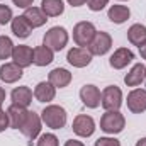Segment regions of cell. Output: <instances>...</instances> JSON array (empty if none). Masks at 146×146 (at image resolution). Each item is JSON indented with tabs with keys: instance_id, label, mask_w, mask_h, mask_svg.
Returning a JSON list of instances; mask_svg holds the SVG:
<instances>
[{
	"instance_id": "obj_3",
	"label": "cell",
	"mask_w": 146,
	"mask_h": 146,
	"mask_svg": "<svg viewBox=\"0 0 146 146\" xmlns=\"http://www.w3.org/2000/svg\"><path fill=\"white\" fill-rule=\"evenodd\" d=\"M68 41H70V34H68V31L63 26H53L42 36V44L48 46L49 49H53L54 53L65 49Z\"/></svg>"
},
{
	"instance_id": "obj_10",
	"label": "cell",
	"mask_w": 146,
	"mask_h": 146,
	"mask_svg": "<svg viewBox=\"0 0 146 146\" xmlns=\"http://www.w3.org/2000/svg\"><path fill=\"white\" fill-rule=\"evenodd\" d=\"M92 54L87 48H80V46H73L66 53V61L72 65L73 68H85L92 63Z\"/></svg>"
},
{
	"instance_id": "obj_31",
	"label": "cell",
	"mask_w": 146,
	"mask_h": 146,
	"mask_svg": "<svg viewBox=\"0 0 146 146\" xmlns=\"http://www.w3.org/2000/svg\"><path fill=\"white\" fill-rule=\"evenodd\" d=\"M10 126H9V115H7V110L2 109V106H0V133H3L5 129H9Z\"/></svg>"
},
{
	"instance_id": "obj_38",
	"label": "cell",
	"mask_w": 146,
	"mask_h": 146,
	"mask_svg": "<svg viewBox=\"0 0 146 146\" xmlns=\"http://www.w3.org/2000/svg\"><path fill=\"white\" fill-rule=\"evenodd\" d=\"M145 88H146V65H145Z\"/></svg>"
},
{
	"instance_id": "obj_32",
	"label": "cell",
	"mask_w": 146,
	"mask_h": 146,
	"mask_svg": "<svg viewBox=\"0 0 146 146\" xmlns=\"http://www.w3.org/2000/svg\"><path fill=\"white\" fill-rule=\"evenodd\" d=\"M12 3L15 5V7H19V9H29V7H33L34 5V0H12Z\"/></svg>"
},
{
	"instance_id": "obj_19",
	"label": "cell",
	"mask_w": 146,
	"mask_h": 146,
	"mask_svg": "<svg viewBox=\"0 0 146 146\" xmlns=\"http://www.w3.org/2000/svg\"><path fill=\"white\" fill-rule=\"evenodd\" d=\"M129 17H131V9L127 5L114 3L107 9V19L112 24H124Z\"/></svg>"
},
{
	"instance_id": "obj_13",
	"label": "cell",
	"mask_w": 146,
	"mask_h": 146,
	"mask_svg": "<svg viewBox=\"0 0 146 146\" xmlns=\"http://www.w3.org/2000/svg\"><path fill=\"white\" fill-rule=\"evenodd\" d=\"M134 60V53L129 48H117L109 58V65L114 70H124Z\"/></svg>"
},
{
	"instance_id": "obj_29",
	"label": "cell",
	"mask_w": 146,
	"mask_h": 146,
	"mask_svg": "<svg viewBox=\"0 0 146 146\" xmlns=\"http://www.w3.org/2000/svg\"><path fill=\"white\" fill-rule=\"evenodd\" d=\"M94 146H121V141L115 136H102L94 143Z\"/></svg>"
},
{
	"instance_id": "obj_28",
	"label": "cell",
	"mask_w": 146,
	"mask_h": 146,
	"mask_svg": "<svg viewBox=\"0 0 146 146\" xmlns=\"http://www.w3.org/2000/svg\"><path fill=\"white\" fill-rule=\"evenodd\" d=\"M14 19V12L9 5L5 3H0V26H5V24H10Z\"/></svg>"
},
{
	"instance_id": "obj_11",
	"label": "cell",
	"mask_w": 146,
	"mask_h": 146,
	"mask_svg": "<svg viewBox=\"0 0 146 146\" xmlns=\"http://www.w3.org/2000/svg\"><path fill=\"white\" fill-rule=\"evenodd\" d=\"M126 106L129 112L133 114H143L146 112V88H133L129 94H127V99H126Z\"/></svg>"
},
{
	"instance_id": "obj_15",
	"label": "cell",
	"mask_w": 146,
	"mask_h": 146,
	"mask_svg": "<svg viewBox=\"0 0 146 146\" xmlns=\"http://www.w3.org/2000/svg\"><path fill=\"white\" fill-rule=\"evenodd\" d=\"M24 76V70L14 61H5L0 66V80L3 83H17Z\"/></svg>"
},
{
	"instance_id": "obj_22",
	"label": "cell",
	"mask_w": 146,
	"mask_h": 146,
	"mask_svg": "<svg viewBox=\"0 0 146 146\" xmlns=\"http://www.w3.org/2000/svg\"><path fill=\"white\" fill-rule=\"evenodd\" d=\"M54 60V51L49 49L48 46L41 44V46H36L34 48V60H33V65L36 66H48L51 65Z\"/></svg>"
},
{
	"instance_id": "obj_20",
	"label": "cell",
	"mask_w": 146,
	"mask_h": 146,
	"mask_svg": "<svg viewBox=\"0 0 146 146\" xmlns=\"http://www.w3.org/2000/svg\"><path fill=\"white\" fill-rule=\"evenodd\" d=\"M10 29H12V34L19 39H27L33 33V26L27 22V19L24 15H17L12 19L10 22Z\"/></svg>"
},
{
	"instance_id": "obj_8",
	"label": "cell",
	"mask_w": 146,
	"mask_h": 146,
	"mask_svg": "<svg viewBox=\"0 0 146 146\" xmlns=\"http://www.w3.org/2000/svg\"><path fill=\"white\" fill-rule=\"evenodd\" d=\"M41 129H42V119H41V114H37L34 110H29L24 124L21 126V133L29 139V141H34L39 138L41 134Z\"/></svg>"
},
{
	"instance_id": "obj_37",
	"label": "cell",
	"mask_w": 146,
	"mask_h": 146,
	"mask_svg": "<svg viewBox=\"0 0 146 146\" xmlns=\"http://www.w3.org/2000/svg\"><path fill=\"white\" fill-rule=\"evenodd\" d=\"M134 146H146V138H139L138 141H136V145Z\"/></svg>"
},
{
	"instance_id": "obj_36",
	"label": "cell",
	"mask_w": 146,
	"mask_h": 146,
	"mask_svg": "<svg viewBox=\"0 0 146 146\" xmlns=\"http://www.w3.org/2000/svg\"><path fill=\"white\" fill-rule=\"evenodd\" d=\"M7 99V92H5V88L3 87H0V106L3 104V100Z\"/></svg>"
},
{
	"instance_id": "obj_4",
	"label": "cell",
	"mask_w": 146,
	"mask_h": 146,
	"mask_svg": "<svg viewBox=\"0 0 146 146\" xmlns=\"http://www.w3.org/2000/svg\"><path fill=\"white\" fill-rule=\"evenodd\" d=\"M97 33V27L94 26V22H88V21H80L73 26V41L76 46L80 48H87L90 44V41L94 39Z\"/></svg>"
},
{
	"instance_id": "obj_1",
	"label": "cell",
	"mask_w": 146,
	"mask_h": 146,
	"mask_svg": "<svg viewBox=\"0 0 146 146\" xmlns=\"http://www.w3.org/2000/svg\"><path fill=\"white\" fill-rule=\"evenodd\" d=\"M41 119H42V124L53 131H58V129H63L68 122V114L66 109L63 106H58V104H48L42 112H41Z\"/></svg>"
},
{
	"instance_id": "obj_34",
	"label": "cell",
	"mask_w": 146,
	"mask_h": 146,
	"mask_svg": "<svg viewBox=\"0 0 146 146\" xmlns=\"http://www.w3.org/2000/svg\"><path fill=\"white\" fill-rule=\"evenodd\" d=\"M63 146H85V145L82 141H78V139H68V141H65Z\"/></svg>"
},
{
	"instance_id": "obj_25",
	"label": "cell",
	"mask_w": 146,
	"mask_h": 146,
	"mask_svg": "<svg viewBox=\"0 0 146 146\" xmlns=\"http://www.w3.org/2000/svg\"><path fill=\"white\" fill-rule=\"evenodd\" d=\"M127 41L133 44V46H141L146 41V26L145 24H133L129 29H127Z\"/></svg>"
},
{
	"instance_id": "obj_27",
	"label": "cell",
	"mask_w": 146,
	"mask_h": 146,
	"mask_svg": "<svg viewBox=\"0 0 146 146\" xmlns=\"http://www.w3.org/2000/svg\"><path fill=\"white\" fill-rule=\"evenodd\" d=\"M36 146H60V139L54 133H42L37 138Z\"/></svg>"
},
{
	"instance_id": "obj_23",
	"label": "cell",
	"mask_w": 146,
	"mask_h": 146,
	"mask_svg": "<svg viewBox=\"0 0 146 146\" xmlns=\"http://www.w3.org/2000/svg\"><path fill=\"white\" fill-rule=\"evenodd\" d=\"M26 19H27V22L33 26V29H37V27H42L46 22H48V17H46V14L41 10V7H29V9H26L24 10V14H22Z\"/></svg>"
},
{
	"instance_id": "obj_21",
	"label": "cell",
	"mask_w": 146,
	"mask_h": 146,
	"mask_svg": "<svg viewBox=\"0 0 146 146\" xmlns=\"http://www.w3.org/2000/svg\"><path fill=\"white\" fill-rule=\"evenodd\" d=\"M124 83L127 87H139L141 83H145V65L143 63H134L131 66V70L124 75Z\"/></svg>"
},
{
	"instance_id": "obj_7",
	"label": "cell",
	"mask_w": 146,
	"mask_h": 146,
	"mask_svg": "<svg viewBox=\"0 0 146 146\" xmlns=\"http://www.w3.org/2000/svg\"><path fill=\"white\" fill-rule=\"evenodd\" d=\"M92 56H104L112 49V36L106 31H97L90 44L87 46Z\"/></svg>"
},
{
	"instance_id": "obj_18",
	"label": "cell",
	"mask_w": 146,
	"mask_h": 146,
	"mask_svg": "<svg viewBox=\"0 0 146 146\" xmlns=\"http://www.w3.org/2000/svg\"><path fill=\"white\" fill-rule=\"evenodd\" d=\"M33 99H34V94H33V90H31L27 85L15 87V88L10 92V100H12V104H19V106L29 107V106L33 104Z\"/></svg>"
},
{
	"instance_id": "obj_9",
	"label": "cell",
	"mask_w": 146,
	"mask_h": 146,
	"mask_svg": "<svg viewBox=\"0 0 146 146\" xmlns=\"http://www.w3.org/2000/svg\"><path fill=\"white\" fill-rule=\"evenodd\" d=\"M80 100L85 107L88 109H97L100 107V99H102V92L97 85L94 83H87L80 88Z\"/></svg>"
},
{
	"instance_id": "obj_2",
	"label": "cell",
	"mask_w": 146,
	"mask_h": 146,
	"mask_svg": "<svg viewBox=\"0 0 146 146\" xmlns=\"http://www.w3.org/2000/svg\"><path fill=\"white\" fill-rule=\"evenodd\" d=\"M126 127V117L121 110H106L100 117V129L107 136H115Z\"/></svg>"
},
{
	"instance_id": "obj_12",
	"label": "cell",
	"mask_w": 146,
	"mask_h": 146,
	"mask_svg": "<svg viewBox=\"0 0 146 146\" xmlns=\"http://www.w3.org/2000/svg\"><path fill=\"white\" fill-rule=\"evenodd\" d=\"M15 65H19L22 70L29 68L33 65V60H34V48L27 46V44H19V46H14V51H12V58H10Z\"/></svg>"
},
{
	"instance_id": "obj_14",
	"label": "cell",
	"mask_w": 146,
	"mask_h": 146,
	"mask_svg": "<svg viewBox=\"0 0 146 146\" xmlns=\"http://www.w3.org/2000/svg\"><path fill=\"white\" fill-rule=\"evenodd\" d=\"M56 87L51 83V82H48V80H44V82H39L36 87H34V90H33V94H34V99H36L37 102H41V104H51L53 100H54V97H56Z\"/></svg>"
},
{
	"instance_id": "obj_5",
	"label": "cell",
	"mask_w": 146,
	"mask_h": 146,
	"mask_svg": "<svg viewBox=\"0 0 146 146\" xmlns=\"http://www.w3.org/2000/svg\"><path fill=\"white\" fill-rule=\"evenodd\" d=\"M122 104H124V95L117 85H107L102 90L100 106L104 110H119L122 107Z\"/></svg>"
},
{
	"instance_id": "obj_24",
	"label": "cell",
	"mask_w": 146,
	"mask_h": 146,
	"mask_svg": "<svg viewBox=\"0 0 146 146\" xmlns=\"http://www.w3.org/2000/svg\"><path fill=\"white\" fill-rule=\"evenodd\" d=\"M41 10L46 14V17H60L65 12V2L63 0H41Z\"/></svg>"
},
{
	"instance_id": "obj_35",
	"label": "cell",
	"mask_w": 146,
	"mask_h": 146,
	"mask_svg": "<svg viewBox=\"0 0 146 146\" xmlns=\"http://www.w3.org/2000/svg\"><path fill=\"white\" fill-rule=\"evenodd\" d=\"M138 49H139V56L146 61V41L141 44V46H138Z\"/></svg>"
},
{
	"instance_id": "obj_33",
	"label": "cell",
	"mask_w": 146,
	"mask_h": 146,
	"mask_svg": "<svg viewBox=\"0 0 146 146\" xmlns=\"http://www.w3.org/2000/svg\"><path fill=\"white\" fill-rule=\"evenodd\" d=\"M66 2H68V5H72V7H82V5L87 3V0H66Z\"/></svg>"
},
{
	"instance_id": "obj_6",
	"label": "cell",
	"mask_w": 146,
	"mask_h": 146,
	"mask_svg": "<svg viewBox=\"0 0 146 146\" xmlns=\"http://www.w3.org/2000/svg\"><path fill=\"white\" fill-rule=\"evenodd\" d=\"M72 129L78 138H90V136H94V133L97 129V124H95V121H94L92 115H88V114H78L73 119Z\"/></svg>"
},
{
	"instance_id": "obj_17",
	"label": "cell",
	"mask_w": 146,
	"mask_h": 146,
	"mask_svg": "<svg viewBox=\"0 0 146 146\" xmlns=\"http://www.w3.org/2000/svg\"><path fill=\"white\" fill-rule=\"evenodd\" d=\"M72 80H73L72 72L66 70V68H61V66L53 68L51 72L48 73V82H51L56 88H65V87H68V85L72 83Z\"/></svg>"
},
{
	"instance_id": "obj_26",
	"label": "cell",
	"mask_w": 146,
	"mask_h": 146,
	"mask_svg": "<svg viewBox=\"0 0 146 146\" xmlns=\"http://www.w3.org/2000/svg\"><path fill=\"white\" fill-rule=\"evenodd\" d=\"M14 42L9 36H0V60H10L12 58V51H14Z\"/></svg>"
},
{
	"instance_id": "obj_16",
	"label": "cell",
	"mask_w": 146,
	"mask_h": 146,
	"mask_svg": "<svg viewBox=\"0 0 146 146\" xmlns=\"http://www.w3.org/2000/svg\"><path fill=\"white\" fill-rule=\"evenodd\" d=\"M29 114V109L19 104H10L7 107V115H9V126L12 129H21V126L24 124L26 117Z\"/></svg>"
},
{
	"instance_id": "obj_30",
	"label": "cell",
	"mask_w": 146,
	"mask_h": 146,
	"mask_svg": "<svg viewBox=\"0 0 146 146\" xmlns=\"http://www.w3.org/2000/svg\"><path fill=\"white\" fill-rule=\"evenodd\" d=\"M109 5V0H87V7L92 12H100Z\"/></svg>"
},
{
	"instance_id": "obj_39",
	"label": "cell",
	"mask_w": 146,
	"mask_h": 146,
	"mask_svg": "<svg viewBox=\"0 0 146 146\" xmlns=\"http://www.w3.org/2000/svg\"><path fill=\"white\" fill-rule=\"evenodd\" d=\"M117 2H129V0H117Z\"/></svg>"
}]
</instances>
